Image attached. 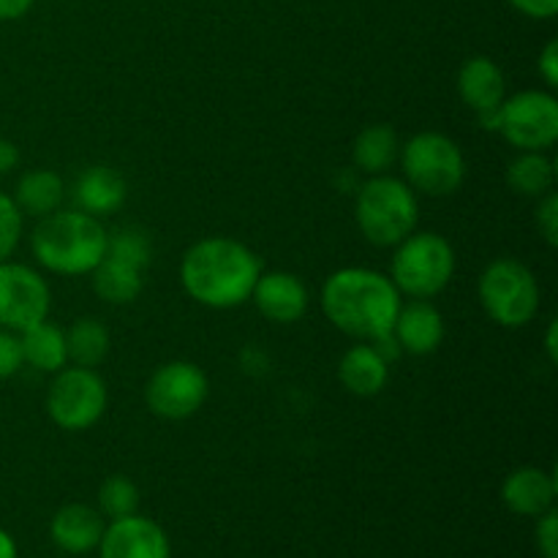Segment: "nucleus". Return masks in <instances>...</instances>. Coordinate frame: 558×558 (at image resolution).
<instances>
[{"label":"nucleus","mask_w":558,"mask_h":558,"mask_svg":"<svg viewBox=\"0 0 558 558\" xmlns=\"http://www.w3.org/2000/svg\"><path fill=\"white\" fill-rule=\"evenodd\" d=\"M262 262L245 243L232 238H205L191 245L180 262L185 294L205 308L227 311L248 303Z\"/></svg>","instance_id":"f257e3e1"},{"label":"nucleus","mask_w":558,"mask_h":558,"mask_svg":"<svg viewBox=\"0 0 558 558\" xmlns=\"http://www.w3.org/2000/svg\"><path fill=\"white\" fill-rule=\"evenodd\" d=\"M401 308V292L390 276L368 267H343L322 287V311L343 336L357 341H379L390 336Z\"/></svg>","instance_id":"f03ea898"},{"label":"nucleus","mask_w":558,"mask_h":558,"mask_svg":"<svg viewBox=\"0 0 558 558\" xmlns=\"http://www.w3.org/2000/svg\"><path fill=\"white\" fill-rule=\"evenodd\" d=\"M109 232L85 210H54L38 218L31 234L36 262L58 276H90L104 259Z\"/></svg>","instance_id":"7ed1b4c3"},{"label":"nucleus","mask_w":558,"mask_h":558,"mask_svg":"<svg viewBox=\"0 0 558 558\" xmlns=\"http://www.w3.org/2000/svg\"><path fill=\"white\" fill-rule=\"evenodd\" d=\"M354 218L376 248H396L403 238L417 229L420 202L407 180L390 174H374L365 180L354 199Z\"/></svg>","instance_id":"20e7f679"},{"label":"nucleus","mask_w":558,"mask_h":558,"mask_svg":"<svg viewBox=\"0 0 558 558\" xmlns=\"http://www.w3.org/2000/svg\"><path fill=\"white\" fill-rule=\"evenodd\" d=\"M456 276V248L439 232H412L396 245L390 281L412 300H430Z\"/></svg>","instance_id":"39448f33"},{"label":"nucleus","mask_w":558,"mask_h":558,"mask_svg":"<svg viewBox=\"0 0 558 558\" xmlns=\"http://www.w3.org/2000/svg\"><path fill=\"white\" fill-rule=\"evenodd\" d=\"M403 180L414 194L452 196L466 180V158L456 140L439 131H420L398 153Z\"/></svg>","instance_id":"423d86ee"},{"label":"nucleus","mask_w":558,"mask_h":558,"mask_svg":"<svg viewBox=\"0 0 558 558\" xmlns=\"http://www.w3.org/2000/svg\"><path fill=\"white\" fill-rule=\"evenodd\" d=\"M485 314L501 327H526L539 311V283L518 259H494L477 283Z\"/></svg>","instance_id":"0eeeda50"},{"label":"nucleus","mask_w":558,"mask_h":558,"mask_svg":"<svg viewBox=\"0 0 558 558\" xmlns=\"http://www.w3.org/2000/svg\"><path fill=\"white\" fill-rule=\"evenodd\" d=\"M150 240L140 229H120L107 240L104 259L93 276V289L109 305H129L140 298L145 287V270L150 265Z\"/></svg>","instance_id":"6e6552de"},{"label":"nucleus","mask_w":558,"mask_h":558,"mask_svg":"<svg viewBox=\"0 0 558 558\" xmlns=\"http://www.w3.org/2000/svg\"><path fill=\"white\" fill-rule=\"evenodd\" d=\"M107 412V381L96 368L65 365L54 374L47 390V414L58 428L87 430Z\"/></svg>","instance_id":"1a4fd4ad"},{"label":"nucleus","mask_w":558,"mask_h":558,"mask_svg":"<svg viewBox=\"0 0 558 558\" xmlns=\"http://www.w3.org/2000/svg\"><path fill=\"white\" fill-rule=\"evenodd\" d=\"M496 131L515 150L545 153L558 140V101L554 93L523 90L505 98Z\"/></svg>","instance_id":"9d476101"},{"label":"nucleus","mask_w":558,"mask_h":558,"mask_svg":"<svg viewBox=\"0 0 558 558\" xmlns=\"http://www.w3.org/2000/svg\"><path fill=\"white\" fill-rule=\"evenodd\" d=\"M210 396L207 374L189 360H172L156 368L145 387V403L161 420H189L205 407Z\"/></svg>","instance_id":"9b49d317"},{"label":"nucleus","mask_w":558,"mask_h":558,"mask_svg":"<svg viewBox=\"0 0 558 558\" xmlns=\"http://www.w3.org/2000/svg\"><path fill=\"white\" fill-rule=\"evenodd\" d=\"M47 281L33 267L16 262H0V327L25 332L49 314Z\"/></svg>","instance_id":"f8f14e48"},{"label":"nucleus","mask_w":558,"mask_h":558,"mask_svg":"<svg viewBox=\"0 0 558 558\" xmlns=\"http://www.w3.org/2000/svg\"><path fill=\"white\" fill-rule=\"evenodd\" d=\"M458 96L480 118L483 129L496 131L499 109L507 98L505 71L485 54L469 58L458 71Z\"/></svg>","instance_id":"ddd939ff"},{"label":"nucleus","mask_w":558,"mask_h":558,"mask_svg":"<svg viewBox=\"0 0 558 558\" xmlns=\"http://www.w3.org/2000/svg\"><path fill=\"white\" fill-rule=\"evenodd\" d=\"M101 558H169V539L156 521L129 515L104 529Z\"/></svg>","instance_id":"4468645a"},{"label":"nucleus","mask_w":558,"mask_h":558,"mask_svg":"<svg viewBox=\"0 0 558 558\" xmlns=\"http://www.w3.org/2000/svg\"><path fill=\"white\" fill-rule=\"evenodd\" d=\"M251 300L256 303L259 314L276 325H294L308 311V289L303 278L287 270H262Z\"/></svg>","instance_id":"2eb2a0df"},{"label":"nucleus","mask_w":558,"mask_h":558,"mask_svg":"<svg viewBox=\"0 0 558 558\" xmlns=\"http://www.w3.org/2000/svg\"><path fill=\"white\" fill-rule=\"evenodd\" d=\"M392 338L401 352L414 354V357L434 354L445 341V316L430 300H409L398 308Z\"/></svg>","instance_id":"dca6fc26"},{"label":"nucleus","mask_w":558,"mask_h":558,"mask_svg":"<svg viewBox=\"0 0 558 558\" xmlns=\"http://www.w3.org/2000/svg\"><path fill=\"white\" fill-rule=\"evenodd\" d=\"M501 501L510 512L526 518H539L543 512L554 510L556 480L539 466H521L507 474L501 485Z\"/></svg>","instance_id":"f3484780"},{"label":"nucleus","mask_w":558,"mask_h":558,"mask_svg":"<svg viewBox=\"0 0 558 558\" xmlns=\"http://www.w3.org/2000/svg\"><path fill=\"white\" fill-rule=\"evenodd\" d=\"M104 515L96 507L87 505H65L54 512L49 523V537L60 550L71 556L90 554L98 548L104 537Z\"/></svg>","instance_id":"a211bd4d"},{"label":"nucleus","mask_w":558,"mask_h":558,"mask_svg":"<svg viewBox=\"0 0 558 558\" xmlns=\"http://www.w3.org/2000/svg\"><path fill=\"white\" fill-rule=\"evenodd\" d=\"M338 379L347 392L357 398H374L385 390L390 379V360L368 341L354 343L338 363Z\"/></svg>","instance_id":"6ab92c4d"},{"label":"nucleus","mask_w":558,"mask_h":558,"mask_svg":"<svg viewBox=\"0 0 558 558\" xmlns=\"http://www.w3.org/2000/svg\"><path fill=\"white\" fill-rule=\"evenodd\" d=\"M74 196L90 216H112L125 202V180L109 167H90L76 180Z\"/></svg>","instance_id":"aec40b11"},{"label":"nucleus","mask_w":558,"mask_h":558,"mask_svg":"<svg viewBox=\"0 0 558 558\" xmlns=\"http://www.w3.org/2000/svg\"><path fill=\"white\" fill-rule=\"evenodd\" d=\"M22 357L31 368L44 371V374H58L69 365V349H65V330H60L52 322H38L20 332Z\"/></svg>","instance_id":"412c9836"},{"label":"nucleus","mask_w":558,"mask_h":558,"mask_svg":"<svg viewBox=\"0 0 558 558\" xmlns=\"http://www.w3.org/2000/svg\"><path fill=\"white\" fill-rule=\"evenodd\" d=\"M398 153H401V142H398L396 129L387 123H376L357 134L352 161L354 169L374 178V174H387V169L398 161Z\"/></svg>","instance_id":"4be33fe9"},{"label":"nucleus","mask_w":558,"mask_h":558,"mask_svg":"<svg viewBox=\"0 0 558 558\" xmlns=\"http://www.w3.org/2000/svg\"><path fill=\"white\" fill-rule=\"evenodd\" d=\"M63 180L52 169H31L20 178L14 191V202L22 216L44 218L54 213L63 202Z\"/></svg>","instance_id":"5701e85b"},{"label":"nucleus","mask_w":558,"mask_h":558,"mask_svg":"<svg viewBox=\"0 0 558 558\" xmlns=\"http://www.w3.org/2000/svg\"><path fill=\"white\" fill-rule=\"evenodd\" d=\"M556 183V167L545 153L537 150H518L507 167V185L515 191L518 196H529V199H539V196L550 194Z\"/></svg>","instance_id":"b1692460"},{"label":"nucleus","mask_w":558,"mask_h":558,"mask_svg":"<svg viewBox=\"0 0 558 558\" xmlns=\"http://www.w3.org/2000/svg\"><path fill=\"white\" fill-rule=\"evenodd\" d=\"M65 349H69V363L96 368L109 354V330L93 316L76 319L65 330Z\"/></svg>","instance_id":"393cba45"},{"label":"nucleus","mask_w":558,"mask_h":558,"mask_svg":"<svg viewBox=\"0 0 558 558\" xmlns=\"http://www.w3.org/2000/svg\"><path fill=\"white\" fill-rule=\"evenodd\" d=\"M98 507H101L98 512L112 521L134 515L140 507V490H136L134 480L123 477V474H112L104 480V485L98 488Z\"/></svg>","instance_id":"a878e982"},{"label":"nucleus","mask_w":558,"mask_h":558,"mask_svg":"<svg viewBox=\"0 0 558 558\" xmlns=\"http://www.w3.org/2000/svg\"><path fill=\"white\" fill-rule=\"evenodd\" d=\"M22 238V210L14 196L0 191V262H9Z\"/></svg>","instance_id":"bb28decb"},{"label":"nucleus","mask_w":558,"mask_h":558,"mask_svg":"<svg viewBox=\"0 0 558 558\" xmlns=\"http://www.w3.org/2000/svg\"><path fill=\"white\" fill-rule=\"evenodd\" d=\"M22 365H25V357H22L20 332H11L0 327V381L20 374Z\"/></svg>","instance_id":"cd10ccee"},{"label":"nucleus","mask_w":558,"mask_h":558,"mask_svg":"<svg viewBox=\"0 0 558 558\" xmlns=\"http://www.w3.org/2000/svg\"><path fill=\"white\" fill-rule=\"evenodd\" d=\"M534 223H537V232L543 234L545 243H548L550 248H556L558 245V196H556V191L539 196Z\"/></svg>","instance_id":"c85d7f7f"},{"label":"nucleus","mask_w":558,"mask_h":558,"mask_svg":"<svg viewBox=\"0 0 558 558\" xmlns=\"http://www.w3.org/2000/svg\"><path fill=\"white\" fill-rule=\"evenodd\" d=\"M537 548L543 558H558V515L548 510L539 515L537 523Z\"/></svg>","instance_id":"c756f323"},{"label":"nucleus","mask_w":558,"mask_h":558,"mask_svg":"<svg viewBox=\"0 0 558 558\" xmlns=\"http://www.w3.org/2000/svg\"><path fill=\"white\" fill-rule=\"evenodd\" d=\"M537 71H539V76H543V82L550 87V90L558 87V41H556V38H554V41L545 44V49L539 52Z\"/></svg>","instance_id":"7c9ffc66"},{"label":"nucleus","mask_w":558,"mask_h":558,"mask_svg":"<svg viewBox=\"0 0 558 558\" xmlns=\"http://www.w3.org/2000/svg\"><path fill=\"white\" fill-rule=\"evenodd\" d=\"M510 3L532 20H550L558 14V0H510Z\"/></svg>","instance_id":"2f4dec72"},{"label":"nucleus","mask_w":558,"mask_h":558,"mask_svg":"<svg viewBox=\"0 0 558 558\" xmlns=\"http://www.w3.org/2000/svg\"><path fill=\"white\" fill-rule=\"evenodd\" d=\"M36 0H0V22H11L25 16Z\"/></svg>","instance_id":"473e14b6"},{"label":"nucleus","mask_w":558,"mask_h":558,"mask_svg":"<svg viewBox=\"0 0 558 558\" xmlns=\"http://www.w3.org/2000/svg\"><path fill=\"white\" fill-rule=\"evenodd\" d=\"M16 163H20V150H16L14 142L3 140V136H0V174L11 172Z\"/></svg>","instance_id":"72a5a7b5"},{"label":"nucleus","mask_w":558,"mask_h":558,"mask_svg":"<svg viewBox=\"0 0 558 558\" xmlns=\"http://www.w3.org/2000/svg\"><path fill=\"white\" fill-rule=\"evenodd\" d=\"M545 352H548L550 363H556L558 360V322L556 319L548 325V336H545Z\"/></svg>","instance_id":"f704fd0d"},{"label":"nucleus","mask_w":558,"mask_h":558,"mask_svg":"<svg viewBox=\"0 0 558 558\" xmlns=\"http://www.w3.org/2000/svg\"><path fill=\"white\" fill-rule=\"evenodd\" d=\"M0 558H16V545L9 534L0 529Z\"/></svg>","instance_id":"c9c22d12"}]
</instances>
